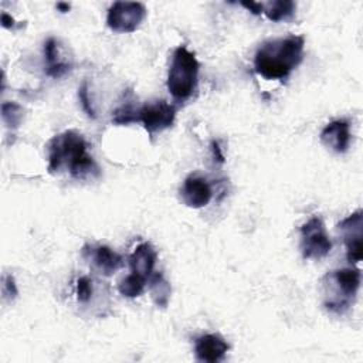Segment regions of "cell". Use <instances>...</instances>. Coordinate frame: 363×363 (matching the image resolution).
<instances>
[{
  "mask_svg": "<svg viewBox=\"0 0 363 363\" xmlns=\"http://www.w3.org/2000/svg\"><path fill=\"white\" fill-rule=\"evenodd\" d=\"M320 142L335 153H345L352 140L350 123L346 119H335L329 122L319 135Z\"/></svg>",
  "mask_w": 363,
  "mask_h": 363,
  "instance_id": "cell-12",
  "label": "cell"
},
{
  "mask_svg": "<svg viewBox=\"0 0 363 363\" xmlns=\"http://www.w3.org/2000/svg\"><path fill=\"white\" fill-rule=\"evenodd\" d=\"M303 48L302 35L267 40L254 54V71L268 81H284L302 62Z\"/></svg>",
  "mask_w": 363,
  "mask_h": 363,
  "instance_id": "cell-2",
  "label": "cell"
},
{
  "mask_svg": "<svg viewBox=\"0 0 363 363\" xmlns=\"http://www.w3.org/2000/svg\"><path fill=\"white\" fill-rule=\"evenodd\" d=\"M211 150H213V157L214 160H217L218 163H224V155L221 152V147L218 145L217 140H213L211 142Z\"/></svg>",
  "mask_w": 363,
  "mask_h": 363,
  "instance_id": "cell-24",
  "label": "cell"
},
{
  "mask_svg": "<svg viewBox=\"0 0 363 363\" xmlns=\"http://www.w3.org/2000/svg\"><path fill=\"white\" fill-rule=\"evenodd\" d=\"M337 228L343 234V241L346 245V258L350 264H357L363 257V223H362V210H356L345 220L337 224Z\"/></svg>",
  "mask_w": 363,
  "mask_h": 363,
  "instance_id": "cell-8",
  "label": "cell"
},
{
  "mask_svg": "<svg viewBox=\"0 0 363 363\" xmlns=\"http://www.w3.org/2000/svg\"><path fill=\"white\" fill-rule=\"evenodd\" d=\"M82 257L102 275L111 277L123 267V258L108 245H91L82 247Z\"/></svg>",
  "mask_w": 363,
  "mask_h": 363,
  "instance_id": "cell-9",
  "label": "cell"
},
{
  "mask_svg": "<svg viewBox=\"0 0 363 363\" xmlns=\"http://www.w3.org/2000/svg\"><path fill=\"white\" fill-rule=\"evenodd\" d=\"M156 261H157V252L155 247L147 241L138 244L136 248L132 251V254L128 257L130 272L139 274L146 279L155 272Z\"/></svg>",
  "mask_w": 363,
  "mask_h": 363,
  "instance_id": "cell-13",
  "label": "cell"
},
{
  "mask_svg": "<svg viewBox=\"0 0 363 363\" xmlns=\"http://www.w3.org/2000/svg\"><path fill=\"white\" fill-rule=\"evenodd\" d=\"M242 7H245L247 10H250L252 14H261L262 13V3H257V1H241L240 3Z\"/></svg>",
  "mask_w": 363,
  "mask_h": 363,
  "instance_id": "cell-23",
  "label": "cell"
},
{
  "mask_svg": "<svg viewBox=\"0 0 363 363\" xmlns=\"http://www.w3.org/2000/svg\"><path fill=\"white\" fill-rule=\"evenodd\" d=\"M200 62L193 51L179 45L172 55L166 86L173 99L177 102L187 101L199 84Z\"/></svg>",
  "mask_w": 363,
  "mask_h": 363,
  "instance_id": "cell-3",
  "label": "cell"
},
{
  "mask_svg": "<svg viewBox=\"0 0 363 363\" xmlns=\"http://www.w3.org/2000/svg\"><path fill=\"white\" fill-rule=\"evenodd\" d=\"M146 17V7L139 1H115L106 14V26L115 33H133Z\"/></svg>",
  "mask_w": 363,
  "mask_h": 363,
  "instance_id": "cell-6",
  "label": "cell"
},
{
  "mask_svg": "<svg viewBox=\"0 0 363 363\" xmlns=\"http://www.w3.org/2000/svg\"><path fill=\"white\" fill-rule=\"evenodd\" d=\"M78 98H79V102H81V106H82L84 112H85L89 118L95 119L96 115H95V111H94V108H92V104H91V99H89V92H88V84H86L85 81H84L82 85L78 88Z\"/></svg>",
  "mask_w": 363,
  "mask_h": 363,
  "instance_id": "cell-21",
  "label": "cell"
},
{
  "mask_svg": "<svg viewBox=\"0 0 363 363\" xmlns=\"http://www.w3.org/2000/svg\"><path fill=\"white\" fill-rule=\"evenodd\" d=\"M299 248L305 259H320L332 251L330 237L319 216H313L302 224Z\"/></svg>",
  "mask_w": 363,
  "mask_h": 363,
  "instance_id": "cell-5",
  "label": "cell"
},
{
  "mask_svg": "<svg viewBox=\"0 0 363 363\" xmlns=\"http://www.w3.org/2000/svg\"><path fill=\"white\" fill-rule=\"evenodd\" d=\"M1 26L4 28H13L14 27V18L9 16L7 13H1Z\"/></svg>",
  "mask_w": 363,
  "mask_h": 363,
  "instance_id": "cell-25",
  "label": "cell"
},
{
  "mask_svg": "<svg viewBox=\"0 0 363 363\" xmlns=\"http://www.w3.org/2000/svg\"><path fill=\"white\" fill-rule=\"evenodd\" d=\"M112 122L116 125H128L132 122H138V108H135L132 102L122 104L119 108L115 109Z\"/></svg>",
  "mask_w": 363,
  "mask_h": 363,
  "instance_id": "cell-19",
  "label": "cell"
},
{
  "mask_svg": "<svg viewBox=\"0 0 363 363\" xmlns=\"http://www.w3.org/2000/svg\"><path fill=\"white\" fill-rule=\"evenodd\" d=\"M296 4L291 0H274L268 3H262V13L271 21H282L288 20L295 14Z\"/></svg>",
  "mask_w": 363,
  "mask_h": 363,
  "instance_id": "cell-16",
  "label": "cell"
},
{
  "mask_svg": "<svg viewBox=\"0 0 363 363\" xmlns=\"http://www.w3.org/2000/svg\"><path fill=\"white\" fill-rule=\"evenodd\" d=\"M360 271L357 268H339L328 272L323 277L325 306L330 312H346L360 288Z\"/></svg>",
  "mask_w": 363,
  "mask_h": 363,
  "instance_id": "cell-4",
  "label": "cell"
},
{
  "mask_svg": "<svg viewBox=\"0 0 363 363\" xmlns=\"http://www.w3.org/2000/svg\"><path fill=\"white\" fill-rule=\"evenodd\" d=\"M3 294L9 295L11 298H16V295H17V286H16L14 278L11 275L3 277Z\"/></svg>",
  "mask_w": 363,
  "mask_h": 363,
  "instance_id": "cell-22",
  "label": "cell"
},
{
  "mask_svg": "<svg viewBox=\"0 0 363 363\" xmlns=\"http://www.w3.org/2000/svg\"><path fill=\"white\" fill-rule=\"evenodd\" d=\"M94 294V284L89 277H79L77 281V299L81 303L89 302Z\"/></svg>",
  "mask_w": 363,
  "mask_h": 363,
  "instance_id": "cell-20",
  "label": "cell"
},
{
  "mask_svg": "<svg viewBox=\"0 0 363 363\" xmlns=\"http://www.w3.org/2000/svg\"><path fill=\"white\" fill-rule=\"evenodd\" d=\"M183 203L191 208H201L207 206L213 197V189L207 179L199 174H190L184 179L180 187Z\"/></svg>",
  "mask_w": 363,
  "mask_h": 363,
  "instance_id": "cell-10",
  "label": "cell"
},
{
  "mask_svg": "<svg viewBox=\"0 0 363 363\" xmlns=\"http://www.w3.org/2000/svg\"><path fill=\"white\" fill-rule=\"evenodd\" d=\"M147 288L150 292V296L157 308H166L170 301L172 288L169 281L164 278V275L159 271H155L147 278Z\"/></svg>",
  "mask_w": 363,
  "mask_h": 363,
  "instance_id": "cell-15",
  "label": "cell"
},
{
  "mask_svg": "<svg viewBox=\"0 0 363 363\" xmlns=\"http://www.w3.org/2000/svg\"><path fill=\"white\" fill-rule=\"evenodd\" d=\"M57 9H58L61 13H67V11L71 9V6H69L68 3H62V1H60V3H57Z\"/></svg>",
  "mask_w": 363,
  "mask_h": 363,
  "instance_id": "cell-26",
  "label": "cell"
},
{
  "mask_svg": "<svg viewBox=\"0 0 363 363\" xmlns=\"http://www.w3.org/2000/svg\"><path fill=\"white\" fill-rule=\"evenodd\" d=\"M44 62H45V74L51 78H61L65 75L71 65L58 57V43L54 37H50L44 43Z\"/></svg>",
  "mask_w": 363,
  "mask_h": 363,
  "instance_id": "cell-14",
  "label": "cell"
},
{
  "mask_svg": "<svg viewBox=\"0 0 363 363\" xmlns=\"http://www.w3.org/2000/svg\"><path fill=\"white\" fill-rule=\"evenodd\" d=\"M228 349L230 345L218 333H206L194 340V354L199 362H221L225 357Z\"/></svg>",
  "mask_w": 363,
  "mask_h": 363,
  "instance_id": "cell-11",
  "label": "cell"
},
{
  "mask_svg": "<svg viewBox=\"0 0 363 363\" xmlns=\"http://www.w3.org/2000/svg\"><path fill=\"white\" fill-rule=\"evenodd\" d=\"M176 119V108L164 99H155L138 108V122L145 130L153 136L173 126Z\"/></svg>",
  "mask_w": 363,
  "mask_h": 363,
  "instance_id": "cell-7",
  "label": "cell"
},
{
  "mask_svg": "<svg viewBox=\"0 0 363 363\" xmlns=\"http://www.w3.org/2000/svg\"><path fill=\"white\" fill-rule=\"evenodd\" d=\"M23 108L16 102H4L1 105V119L7 128H18L23 121Z\"/></svg>",
  "mask_w": 363,
  "mask_h": 363,
  "instance_id": "cell-18",
  "label": "cell"
},
{
  "mask_svg": "<svg viewBox=\"0 0 363 363\" xmlns=\"http://www.w3.org/2000/svg\"><path fill=\"white\" fill-rule=\"evenodd\" d=\"M147 285V279L139 274L130 272L118 284V291L121 295L126 298H138L140 296Z\"/></svg>",
  "mask_w": 363,
  "mask_h": 363,
  "instance_id": "cell-17",
  "label": "cell"
},
{
  "mask_svg": "<svg viewBox=\"0 0 363 363\" xmlns=\"http://www.w3.org/2000/svg\"><path fill=\"white\" fill-rule=\"evenodd\" d=\"M48 172L60 173L65 169L74 179L84 180L99 176V167L88 153V145L84 136L68 129L55 135L47 145Z\"/></svg>",
  "mask_w": 363,
  "mask_h": 363,
  "instance_id": "cell-1",
  "label": "cell"
}]
</instances>
